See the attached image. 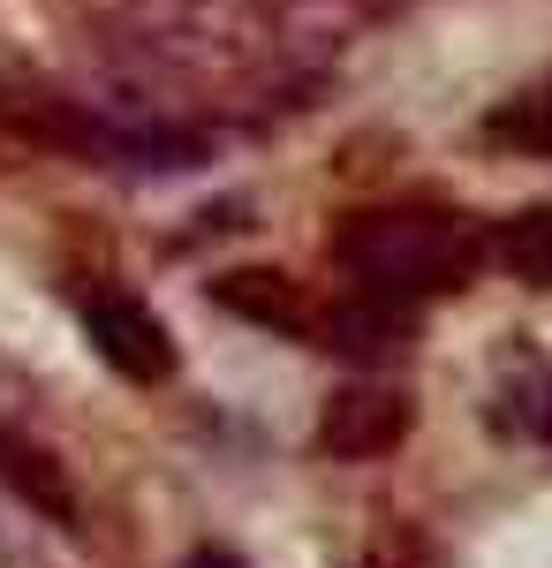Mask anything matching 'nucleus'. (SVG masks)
<instances>
[{
	"mask_svg": "<svg viewBox=\"0 0 552 568\" xmlns=\"http://www.w3.org/2000/svg\"><path fill=\"white\" fill-rule=\"evenodd\" d=\"M477 258H484V235H469V220L454 213H364L334 243L340 273L364 296H393V304H425V296L462 288Z\"/></svg>",
	"mask_w": 552,
	"mask_h": 568,
	"instance_id": "nucleus-1",
	"label": "nucleus"
},
{
	"mask_svg": "<svg viewBox=\"0 0 552 568\" xmlns=\"http://www.w3.org/2000/svg\"><path fill=\"white\" fill-rule=\"evenodd\" d=\"M84 334H91V349L106 356L129 387H160V379L174 372L167 326L136 304V296H91V304H84Z\"/></svg>",
	"mask_w": 552,
	"mask_h": 568,
	"instance_id": "nucleus-2",
	"label": "nucleus"
},
{
	"mask_svg": "<svg viewBox=\"0 0 552 568\" xmlns=\"http://www.w3.org/2000/svg\"><path fill=\"white\" fill-rule=\"evenodd\" d=\"M409 439V394L393 387H340L318 417V447L334 463H379Z\"/></svg>",
	"mask_w": 552,
	"mask_h": 568,
	"instance_id": "nucleus-3",
	"label": "nucleus"
},
{
	"mask_svg": "<svg viewBox=\"0 0 552 568\" xmlns=\"http://www.w3.org/2000/svg\"><path fill=\"white\" fill-rule=\"evenodd\" d=\"M326 334H334V349L348 364H393V356L409 349V334H417V311L393 304V296H348V304L326 318Z\"/></svg>",
	"mask_w": 552,
	"mask_h": 568,
	"instance_id": "nucleus-4",
	"label": "nucleus"
},
{
	"mask_svg": "<svg viewBox=\"0 0 552 568\" xmlns=\"http://www.w3.org/2000/svg\"><path fill=\"white\" fill-rule=\"evenodd\" d=\"M0 485H8L16 500H31L45 524H76V500H69V485L53 470V455L31 447L23 433H8V425H0Z\"/></svg>",
	"mask_w": 552,
	"mask_h": 568,
	"instance_id": "nucleus-5",
	"label": "nucleus"
},
{
	"mask_svg": "<svg viewBox=\"0 0 552 568\" xmlns=\"http://www.w3.org/2000/svg\"><path fill=\"white\" fill-rule=\"evenodd\" d=\"M484 258L500 273H514L522 288H552V205H530V213L500 220L484 235Z\"/></svg>",
	"mask_w": 552,
	"mask_h": 568,
	"instance_id": "nucleus-6",
	"label": "nucleus"
},
{
	"mask_svg": "<svg viewBox=\"0 0 552 568\" xmlns=\"http://www.w3.org/2000/svg\"><path fill=\"white\" fill-rule=\"evenodd\" d=\"M213 296H219V311H235L251 326H273V334H303L310 326V311L296 304V281L288 273H227Z\"/></svg>",
	"mask_w": 552,
	"mask_h": 568,
	"instance_id": "nucleus-7",
	"label": "nucleus"
},
{
	"mask_svg": "<svg viewBox=\"0 0 552 568\" xmlns=\"http://www.w3.org/2000/svg\"><path fill=\"white\" fill-rule=\"evenodd\" d=\"M484 136L522 152V160H552V91H522L500 114H484Z\"/></svg>",
	"mask_w": 552,
	"mask_h": 568,
	"instance_id": "nucleus-8",
	"label": "nucleus"
},
{
	"mask_svg": "<svg viewBox=\"0 0 552 568\" xmlns=\"http://www.w3.org/2000/svg\"><path fill=\"white\" fill-rule=\"evenodd\" d=\"M182 568H243V561H235V554H219V546H205V554H190Z\"/></svg>",
	"mask_w": 552,
	"mask_h": 568,
	"instance_id": "nucleus-9",
	"label": "nucleus"
}]
</instances>
